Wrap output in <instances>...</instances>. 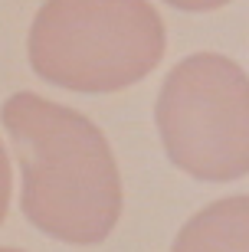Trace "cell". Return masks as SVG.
<instances>
[{
    "label": "cell",
    "instance_id": "cell-3",
    "mask_svg": "<svg viewBox=\"0 0 249 252\" xmlns=\"http://www.w3.org/2000/svg\"><path fill=\"white\" fill-rule=\"evenodd\" d=\"M174 167L226 184L249 174V75L220 53H194L167 72L154 105Z\"/></svg>",
    "mask_w": 249,
    "mask_h": 252
},
{
    "label": "cell",
    "instance_id": "cell-7",
    "mask_svg": "<svg viewBox=\"0 0 249 252\" xmlns=\"http://www.w3.org/2000/svg\"><path fill=\"white\" fill-rule=\"evenodd\" d=\"M0 252H20V249H0Z\"/></svg>",
    "mask_w": 249,
    "mask_h": 252
},
{
    "label": "cell",
    "instance_id": "cell-6",
    "mask_svg": "<svg viewBox=\"0 0 249 252\" xmlns=\"http://www.w3.org/2000/svg\"><path fill=\"white\" fill-rule=\"evenodd\" d=\"M177 10H187V13H207V10H216V7H226L230 0H164Z\"/></svg>",
    "mask_w": 249,
    "mask_h": 252
},
{
    "label": "cell",
    "instance_id": "cell-1",
    "mask_svg": "<svg viewBox=\"0 0 249 252\" xmlns=\"http://www.w3.org/2000/svg\"><path fill=\"white\" fill-rule=\"evenodd\" d=\"M0 122L23 174V216L59 243L108 239L121 216V177L99 125L33 92L10 95Z\"/></svg>",
    "mask_w": 249,
    "mask_h": 252
},
{
    "label": "cell",
    "instance_id": "cell-5",
    "mask_svg": "<svg viewBox=\"0 0 249 252\" xmlns=\"http://www.w3.org/2000/svg\"><path fill=\"white\" fill-rule=\"evenodd\" d=\"M10 187H13V177H10V160H7L3 144H0V223H3L7 206H10Z\"/></svg>",
    "mask_w": 249,
    "mask_h": 252
},
{
    "label": "cell",
    "instance_id": "cell-2",
    "mask_svg": "<svg viewBox=\"0 0 249 252\" xmlns=\"http://www.w3.org/2000/svg\"><path fill=\"white\" fill-rule=\"evenodd\" d=\"M164 23L148 0H46L27 39L30 65L69 92H118L154 72Z\"/></svg>",
    "mask_w": 249,
    "mask_h": 252
},
{
    "label": "cell",
    "instance_id": "cell-4",
    "mask_svg": "<svg viewBox=\"0 0 249 252\" xmlns=\"http://www.w3.org/2000/svg\"><path fill=\"white\" fill-rule=\"evenodd\" d=\"M171 252H249V196L203 206L177 233Z\"/></svg>",
    "mask_w": 249,
    "mask_h": 252
}]
</instances>
